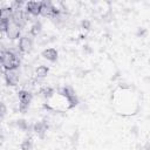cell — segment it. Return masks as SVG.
<instances>
[{
  "mask_svg": "<svg viewBox=\"0 0 150 150\" xmlns=\"http://www.w3.org/2000/svg\"><path fill=\"white\" fill-rule=\"evenodd\" d=\"M1 64L6 70H13L18 69L20 66V59L11 50H4L1 52Z\"/></svg>",
  "mask_w": 150,
  "mask_h": 150,
  "instance_id": "cell-1",
  "label": "cell"
},
{
  "mask_svg": "<svg viewBox=\"0 0 150 150\" xmlns=\"http://www.w3.org/2000/svg\"><path fill=\"white\" fill-rule=\"evenodd\" d=\"M40 15L42 16H50V18H56L60 15V11L52 5L49 1H42L41 7H40Z\"/></svg>",
  "mask_w": 150,
  "mask_h": 150,
  "instance_id": "cell-2",
  "label": "cell"
},
{
  "mask_svg": "<svg viewBox=\"0 0 150 150\" xmlns=\"http://www.w3.org/2000/svg\"><path fill=\"white\" fill-rule=\"evenodd\" d=\"M19 100H20V103H19V110L25 112L27 109H28V105L32 101V94L27 90H20L19 91Z\"/></svg>",
  "mask_w": 150,
  "mask_h": 150,
  "instance_id": "cell-3",
  "label": "cell"
},
{
  "mask_svg": "<svg viewBox=\"0 0 150 150\" xmlns=\"http://www.w3.org/2000/svg\"><path fill=\"white\" fill-rule=\"evenodd\" d=\"M27 16L25 15V13L21 11V9H15L13 12V15H12V22L14 25H16L18 27L22 28L26 26V22H27Z\"/></svg>",
  "mask_w": 150,
  "mask_h": 150,
  "instance_id": "cell-4",
  "label": "cell"
},
{
  "mask_svg": "<svg viewBox=\"0 0 150 150\" xmlns=\"http://www.w3.org/2000/svg\"><path fill=\"white\" fill-rule=\"evenodd\" d=\"M33 49V39L29 36H22L19 40V50L21 53H29Z\"/></svg>",
  "mask_w": 150,
  "mask_h": 150,
  "instance_id": "cell-5",
  "label": "cell"
},
{
  "mask_svg": "<svg viewBox=\"0 0 150 150\" xmlns=\"http://www.w3.org/2000/svg\"><path fill=\"white\" fill-rule=\"evenodd\" d=\"M5 80L8 86H16L19 82V73L16 69L13 70H5Z\"/></svg>",
  "mask_w": 150,
  "mask_h": 150,
  "instance_id": "cell-6",
  "label": "cell"
},
{
  "mask_svg": "<svg viewBox=\"0 0 150 150\" xmlns=\"http://www.w3.org/2000/svg\"><path fill=\"white\" fill-rule=\"evenodd\" d=\"M20 34H21V28L20 27L14 25L13 22L8 23V28H7V32H6V35H7L8 39L15 40V39H18L20 36Z\"/></svg>",
  "mask_w": 150,
  "mask_h": 150,
  "instance_id": "cell-7",
  "label": "cell"
},
{
  "mask_svg": "<svg viewBox=\"0 0 150 150\" xmlns=\"http://www.w3.org/2000/svg\"><path fill=\"white\" fill-rule=\"evenodd\" d=\"M40 7H41V2L29 1L26 5V11L33 15H40Z\"/></svg>",
  "mask_w": 150,
  "mask_h": 150,
  "instance_id": "cell-8",
  "label": "cell"
},
{
  "mask_svg": "<svg viewBox=\"0 0 150 150\" xmlns=\"http://www.w3.org/2000/svg\"><path fill=\"white\" fill-rule=\"evenodd\" d=\"M41 55H42L45 59H47L48 61H52V62H54V61L57 60V52H56V49H54V48L45 49V50L41 53Z\"/></svg>",
  "mask_w": 150,
  "mask_h": 150,
  "instance_id": "cell-9",
  "label": "cell"
},
{
  "mask_svg": "<svg viewBox=\"0 0 150 150\" xmlns=\"http://www.w3.org/2000/svg\"><path fill=\"white\" fill-rule=\"evenodd\" d=\"M13 15V8L12 7H2L0 8V20L2 21H9Z\"/></svg>",
  "mask_w": 150,
  "mask_h": 150,
  "instance_id": "cell-10",
  "label": "cell"
},
{
  "mask_svg": "<svg viewBox=\"0 0 150 150\" xmlns=\"http://www.w3.org/2000/svg\"><path fill=\"white\" fill-rule=\"evenodd\" d=\"M47 128H48V125L46 124L45 121H42V122H38V123L34 124V131H35L40 137H43L45 132L47 131Z\"/></svg>",
  "mask_w": 150,
  "mask_h": 150,
  "instance_id": "cell-11",
  "label": "cell"
},
{
  "mask_svg": "<svg viewBox=\"0 0 150 150\" xmlns=\"http://www.w3.org/2000/svg\"><path fill=\"white\" fill-rule=\"evenodd\" d=\"M48 71H49L48 67H46V66H39V67L35 69V75H36V77L42 79V77H46V76H47Z\"/></svg>",
  "mask_w": 150,
  "mask_h": 150,
  "instance_id": "cell-12",
  "label": "cell"
},
{
  "mask_svg": "<svg viewBox=\"0 0 150 150\" xmlns=\"http://www.w3.org/2000/svg\"><path fill=\"white\" fill-rule=\"evenodd\" d=\"M40 95L41 96H43V97H46V98H48V97H50L52 95H53V93H54V90L52 89V88H49V87H43V88H41L40 89Z\"/></svg>",
  "mask_w": 150,
  "mask_h": 150,
  "instance_id": "cell-13",
  "label": "cell"
},
{
  "mask_svg": "<svg viewBox=\"0 0 150 150\" xmlns=\"http://www.w3.org/2000/svg\"><path fill=\"white\" fill-rule=\"evenodd\" d=\"M41 28H42L41 22H35V23L32 26V28H30V34H32V35H34V36H36L38 34H40Z\"/></svg>",
  "mask_w": 150,
  "mask_h": 150,
  "instance_id": "cell-14",
  "label": "cell"
},
{
  "mask_svg": "<svg viewBox=\"0 0 150 150\" xmlns=\"http://www.w3.org/2000/svg\"><path fill=\"white\" fill-rule=\"evenodd\" d=\"M33 149V143L32 139L27 138L21 143V150H32Z\"/></svg>",
  "mask_w": 150,
  "mask_h": 150,
  "instance_id": "cell-15",
  "label": "cell"
},
{
  "mask_svg": "<svg viewBox=\"0 0 150 150\" xmlns=\"http://www.w3.org/2000/svg\"><path fill=\"white\" fill-rule=\"evenodd\" d=\"M61 94L64 95L67 98L70 97V96H74V95H75L74 90H73L71 88H69V87H64V88H62V89H61Z\"/></svg>",
  "mask_w": 150,
  "mask_h": 150,
  "instance_id": "cell-16",
  "label": "cell"
},
{
  "mask_svg": "<svg viewBox=\"0 0 150 150\" xmlns=\"http://www.w3.org/2000/svg\"><path fill=\"white\" fill-rule=\"evenodd\" d=\"M67 100H68V102L70 103V104H69V107H70V108L75 107V105H76V104L79 103V100H77L76 95H74V96H70V97H68Z\"/></svg>",
  "mask_w": 150,
  "mask_h": 150,
  "instance_id": "cell-17",
  "label": "cell"
},
{
  "mask_svg": "<svg viewBox=\"0 0 150 150\" xmlns=\"http://www.w3.org/2000/svg\"><path fill=\"white\" fill-rule=\"evenodd\" d=\"M8 28V22L0 20V33H6Z\"/></svg>",
  "mask_w": 150,
  "mask_h": 150,
  "instance_id": "cell-18",
  "label": "cell"
},
{
  "mask_svg": "<svg viewBox=\"0 0 150 150\" xmlns=\"http://www.w3.org/2000/svg\"><path fill=\"white\" fill-rule=\"evenodd\" d=\"M16 125H18L20 129H22V130H26V129H27V123H26L25 120H19V121H16Z\"/></svg>",
  "mask_w": 150,
  "mask_h": 150,
  "instance_id": "cell-19",
  "label": "cell"
},
{
  "mask_svg": "<svg viewBox=\"0 0 150 150\" xmlns=\"http://www.w3.org/2000/svg\"><path fill=\"white\" fill-rule=\"evenodd\" d=\"M6 112H7L6 105H5L2 102H0V117H4V116L6 115Z\"/></svg>",
  "mask_w": 150,
  "mask_h": 150,
  "instance_id": "cell-20",
  "label": "cell"
},
{
  "mask_svg": "<svg viewBox=\"0 0 150 150\" xmlns=\"http://www.w3.org/2000/svg\"><path fill=\"white\" fill-rule=\"evenodd\" d=\"M81 26H82L84 29H89V28H90V22H89L88 20H83V21L81 22Z\"/></svg>",
  "mask_w": 150,
  "mask_h": 150,
  "instance_id": "cell-21",
  "label": "cell"
},
{
  "mask_svg": "<svg viewBox=\"0 0 150 150\" xmlns=\"http://www.w3.org/2000/svg\"><path fill=\"white\" fill-rule=\"evenodd\" d=\"M2 141H4V136H2L1 134H0V144L2 143Z\"/></svg>",
  "mask_w": 150,
  "mask_h": 150,
  "instance_id": "cell-22",
  "label": "cell"
},
{
  "mask_svg": "<svg viewBox=\"0 0 150 150\" xmlns=\"http://www.w3.org/2000/svg\"><path fill=\"white\" fill-rule=\"evenodd\" d=\"M0 64H1V52H0Z\"/></svg>",
  "mask_w": 150,
  "mask_h": 150,
  "instance_id": "cell-23",
  "label": "cell"
}]
</instances>
